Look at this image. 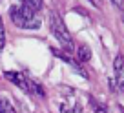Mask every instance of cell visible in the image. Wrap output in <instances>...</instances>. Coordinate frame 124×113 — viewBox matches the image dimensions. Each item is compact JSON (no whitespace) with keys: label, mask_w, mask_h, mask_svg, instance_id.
I'll use <instances>...</instances> for the list:
<instances>
[{"label":"cell","mask_w":124,"mask_h":113,"mask_svg":"<svg viewBox=\"0 0 124 113\" xmlns=\"http://www.w3.org/2000/svg\"><path fill=\"white\" fill-rule=\"evenodd\" d=\"M58 113H82L80 104L71 100H62L60 106H58Z\"/></svg>","instance_id":"cell-5"},{"label":"cell","mask_w":124,"mask_h":113,"mask_svg":"<svg viewBox=\"0 0 124 113\" xmlns=\"http://www.w3.org/2000/svg\"><path fill=\"white\" fill-rule=\"evenodd\" d=\"M49 26H51V33L55 35V38L60 42L62 49L66 53H71L73 51V40L70 37V31L66 29L62 18L57 15V13H51V18H49Z\"/></svg>","instance_id":"cell-3"},{"label":"cell","mask_w":124,"mask_h":113,"mask_svg":"<svg viewBox=\"0 0 124 113\" xmlns=\"http://www.w3.org/2000/svg\"><path fill=\"white\" fill-rule=\"evenodd\" d=\"M95 113H109V109L104 104H95Z\"/></svg>","instance_id":"cell-10"},{"label":"cell","mask_w":124,"mask_h":113,"mask_svg":"<svg viewBox=\"0 0 124 113\" xmlns=\"http://www.w3.org/2000/svg\"><path fill=\"white\" fill-rule=\"evenodd\" d=\"M77 57L80 62H88L89 59H91V49H89L88 46H80L77 49Z\"/></svg>","instance_id":"cell-6"},{"label":"cell","mask_w":124,"mask_h":113,"mask_svg":"<svg viewBox=\"0 0 124 113\" xmlns=\"http://www.w3.org/2000/svg\"><path fill=\"white\" fill-rule=\"evenodd\" d=\"M4 77L8 78L9 82L16 84L22 91H26V93H29V95H39V97H44V95H46L44 93V88L40 86V84H37L33 78L26 77L24 73H18V71H6Z\"/></svg>","instance_id":"cell-2"},{"label":"cell","mask_w":124,"mask_h":113,"mask_svg":"<svg viewBox=\"0 0 124 113\" xmlns=\"http://www.w3.org/2000/svg\"><path fill=\"white\" fill-rule=\"evenodd\" d=\"M9 16H11L13 24L20 29H39L40 27V20L37 16L35 11H31L26 4H16L9 8Z\"/></svg>","instance_id":"cell-1"},{"label":"cell","mask_w":124,"mask_h":113,"mask_svg":"<svg viewBox=\"0 0 124 113\" xmlns=\"http://www.w3.org/2000/svg\"><path fill=\"white\" fill-rule=\"evenodd\" d=\"M0 113H16L11 100H8L6 97H0Z\"/></svg>","instance_id":"cell-7"},{"label":"cell","mask_w":124,"mask_h":113,"mask_svg":"<svg viewBox=\"0 0 124 113\" xmlns=\"http://www.w3.org/2000/svg\"><path fill=\"white\" fill-rule=\"evenodd\" d=\"M6 46V31H4V22H2V16H0V51L4 49Z\"/></svg>","instance_id":"cell-9"},{"label":"cell","mask_w":124,"mask_h":113,"mask_svg":"<svg viewBox=\"0 0 124 113\" xmlns=\"http://www.w3.org/2000/svg\"><path fill=\"white\" fill-rule=\"evenodd\" d=\"M24 4L27 6V8L31 9V11H40V9H42V2H39V0H26V2H24Z\"/></svg>","instance_id":"cell-8"},{"label":"cell","mask_w":124,"mask_h":113,"mask_svg":"<svg viewBox=\"0 0 124 113\" xmlns=\"http://www.w3.org/2000/svg\"><path fill=\"white\" fill-rule=\"evenodd\" d=\"M113 69H115V80H117V88L124 93V57L117 55L113 60Z\"/></svg>","instance_id":"cell-4"}]
</instances>
